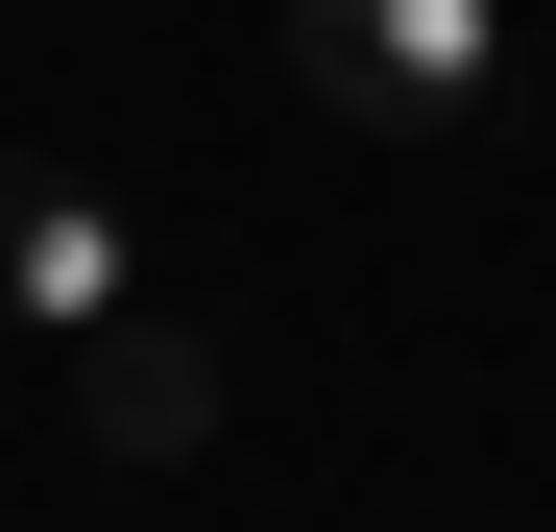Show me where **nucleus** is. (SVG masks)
I'll return each mask as SVG.
<instances>
[{
	"label": "nucleus",
	"instance_id": "f257e3e1",
	"mask_svg": "<svg viewBox=\"0 0 556 532\" xmlns=\"http://www.w3.org/2000/svg\"><path fill=\"white\" fill-rule=\"evenodd\" d=\"M291 73L363 145H484L508 122V0H291Z\"/></svg>",
	"mask_w": 556,
	"mask_h": 532
},
{
	"label": "nucleus",
	"instance_id": "7ed1b4c3",
	"mask_svg": "<svg viewBox=\"0 0 556 532\" xmlns=\"http://www.w3.org/2000/svg\"><path fill=\"white\" fill-rule=\"evenodd\" d=\"M73 435H98L122 484H146V460H194V435H218V339L169 315V291H146V315H98V339H73Z\"/></svg>",
	"mask_w": 556,
	"mask_h": 532
},
{
	"label": "nucleus",
	"instance_id": "f03ea898",
	"mask_svg": "<svg viewBox=\"0 0 556 532\" xmlns=\"http://www.w3.org/2000/svg\"><path fill=\"white\" fill-rule=\"evenodd\" d=\"M98 315H146V242H122V194H73V169H0V339H98Z\"/></svg>",
	"mask_w": 556,
	"mask_h": 532
}]
</instances>
